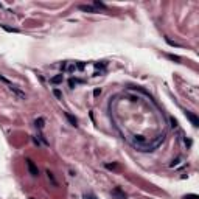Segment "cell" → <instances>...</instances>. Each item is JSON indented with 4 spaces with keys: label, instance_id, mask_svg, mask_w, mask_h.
I'll use <instances>...</instances> for the list:
<instances>
[{
    "label": "cell",
    "instance_id": "d6986e66",
    "mask_svg": "<svg viewBox=\"0 0 199 199\" xmlns=\"http://www.w3.org/2000/svg\"><path fill=\"white\" fill-rule=\"evenodd\" d=\"M106 168H109V170H117V165H115V163H112V165H111V163H107Z\"/></svg>",
    "mask_w": 199,
    "mask_h": 199
},
{
    "label": "cell",
    "instance_id": "8fae6325",
    "mask_svg": "<svg viewBox=\"0 0 199 199\" xmlns=\"http://www.w3.org/2000/svg\"><path fill=\"white\" fill-rule=\"evenodd\" d=\"M44 123H45V120H44V118H37V120L34 121V126H36V128H39V129H42V128H44Z\"/></svg>",
    "mask_w": 199,
    "mask_h": 199
},
{
    "label": "cell",
    "instance_id": "9c48e42d",
    "mask_svg": "<svg viewBox=\"0 0 199 199\" xmlns=\"http://www.w3.org/2000/svg\"><path fill=\"white\" fill-rule=\"evenodd\" d=\"M83 83H84L83 79H78V78H70V79H68L70 87H75V86H78V84H83Z\"/></svg>",
    "mask_w": 199,
    "mask_h": 199
},
{
    "label": "cell",
    "instance_id": "2e32d148",
    "mask_svg": "<svg viewBox=\"0 0 199 199\" xmlns=\"http://www.w3.org/2000/svg\"><path fill=\"white\" fill-rule=\"evenodd\" d=\"M84 67H86L84 62H76V70H84Z\"/></svg>",
    "mask_w": 199,
    "mask_h": 199
},
{
    "label": "cell",
    "instance_id": "5bb4252c",
    "mask_svg": "<svg viewBox=\"0 0 199 199\" xmlns=\"http://www.w3.org/2000/svg\"><path fill=\"white\" fill-rule=\"evenodd\" d=\"M93 6H95V8H97V9H107V8H106V5H104V3H101V2H93Z\"/></svg>",
    "mask_w": 199,
    "mask_h": 199
},
{
    "label": "cell",
    "instance_id": "e0dca14e",
    "mask_svg": "<svg viewBox=\"0 0 199 199\" xmlns=\"http://www.w3.org/2000/svg\"><path fill=\"white\" fill-rule=\"evenodd\" d=\"M170 121H171V128H177V121H176V118H170Z\"/></svg>",
    "mask_w": 199,
    "mask_h": 199
},
{
    "label": "cell",
    "instance_id": "ba28073f",
    "mask_svg": "<svg viewBox=\"0 0 199 199\" xmlns=\"http://www.w3.org/2000/svg\"><path fill=\"white\" fill-rule=\"evenodd\" d=\"M66 117H67V120L70 121V125H72V126H78V120H76L73 115H70L68 112H66Z\"/></svg>",
    "mask_w": 199,
    "mask_h": 199
},
{
    "label": "cell",
    "instance_id": "9a60e30c",
    "mask_svg": "<svg viewBox=\"0 0 199 199\" xmlns=\"http://www.w3.org/2000/svg\"><path fill=\"white\" fill-rule=\"evenodd\" d=\"M2 28L6 30V31H11V33H19V30H16V28H8L6 25H2Z\"/></svg>",
    "mask_w": 199,
    "mask_h": 199
},
{
    "label": "cell",
    "instance_id": "52a82bcc",
    "mask_svg": "<svg viewBox=\"0 0 199 199\" xmlns=\"http://www.w3.org/2000/svg\"><path fill=\"white\" fill-rule=\"evenodd\" d=\"M47 177H48V181L51 182L53 187H58V182H56V179H54V176H53V173L50 170H47Z\"/></svg>",
    "mask_w": 199,
    "mask_h": 199
},
{
    "label": "cell",
    "instance_id": "3957f363",
    "mask_svg": "<svg viewBox=\"0 0 199 199\" xmlns=\"http://www.w3.org/2000/svg\"><path fill=\"white\" fill-rule=\"evenodd\" d=\"M79 9H81V11H84V13H92V14L100 13V9H97L93 5H79Z\"/></svg>",
    "mask_w": 199,
    "mask_h": 199
},
{
    "label": "cell",
    "instance_id": "8992f818",
    "mask_svg": "<svg viewBox=\"0 0 199 199\" xmlns=\"http://www.w3.org/2000/svg\"><path fill=\"white\" fill-rule=\"evenodd\" d=\"M62 79H64V76H62V73H59V75H56V76L50 78V83H51V84H61V83H62Z\"/></svg>",
    "mask_w": 199,
    "mask_h": 199
},
{
    "label": "cell",
    "instance_id": "4fadbf2b",
    "mask_svg": "<svg viewBox=\"0 0 199 199\" xmlns=\"http://www.w3.org/2000/svg\"><path fill=\"white\" fill-rule=\"evenodd\" d=\"M53 95H54L58 100H62V92H61L59 89H53Z\"/></svg>",
    "mask_w": 199,
    "mask_h": 199
},
{
    "label": "cell",
    "instance_id": "ac0fdd59",
    "mask_svg": "<svg viewBox=\"0 0 199 199\" xmlns=\"http://www.w3.org/2000/svg\"><path fill=\"white\" fill-rule=\"evenodd\" d=\"M183 199H199V198H198V195H187Z\"/></svg>",
    "mask_w": 199,
    "mask_h": 199
},
{
    "label": "cell",
    "instance_id": "6da1fadb",
    "mask_svg": "<svg viewBox=\"0 0 199 199\" xmlns=\"http://www.w3.org/2000/svg\"><path fill=\"white\" fill-rule=\"evenodd\" d=\"M27 166H28V171H30L31 176H34V177L39 176V170H37V166L34 165V162L31 159H27Z\"/></svg>",
    "mask_w": 199,
    "mask_h": 199
},
{
    "label": "cell",
    "instance_id": "277c9868",
    "mask_svg": "<svg viewBox=\"0 0 199 199\" xmlns=\"http://www.w3.org/2000/svg\"><path fill=\"white\" fill-rule=\"evenodd\" d=\"M185 115H187V118L191 121L193 126H199V120H198V117L195 115V114H191L190 111H185Z\"/></svg>",
    "mask_w": 199,
    "mask_h": 199
},
{
    "label": "cell",
    "instance_id": "5b68a950",
    "mask_svg": "<svg viewBox=\"0 0 199 199\" xmlns=\"http://www.w3.org/2000/svg\"><path fill=\"white\" fill-rule=\"evenodd\" d=\"M112 196H114V198H117V199H126L125 191H121V188H118V187L112 190Z\"/></svg>",
    "mask_w": 199,
    "mask_h": 199
},
{
    "label": "cell",
    "instance_id": "7a4b0ae2",
    "mask_svg": "<svg viewBox=\"0 0 199 199\" xmlns=\"http://www.w3.org/2000/svg\"><path fill=\"white\" fill-rule=\"evenodd\" d=\"M8 87H9V90H11V92H13V93L16 95L17 98H20V100H25V98H27V95H25V93H23L22 90H19L16 86H13V84H8Z\"/></svg>",
    "mask_w": 199,
    "mask_h": 199
},
{
    "label": "cell",
    "instance_id": "30bf717a",
    "mask_svg": "<svg viewBox=\"0 0 199 199\" xmlns=\"http://www.w3.org/2000/svg\"><path fill=\"white\" fill-rule=\"evenodd\" d=\"M83 199H98V198H97L95 193H92V191H86V193H83Z\"/></svg>",
    "mask_w": 199,
    "mask_h": 199
},
{
    "label": "cell",
    "instance_id": "ffe728a7",
    "mask_svg": "<svg viewBox=\"0 0 199 199\" xmlns=\"http://www.w3.org/2000/svg\"><path fill=\"white\" fill-rule=\"evenodd\" d=\"M33 142H34V145H37V146H41V142L36 138V137H33Z\"/></svg>",
    "mask_w": 199,
    "mask_h": 199
},
{
    "label": "cell",
    "instance_id": "44dd1931",
    "mask_svg": "<svg viewBox=\"0 0 199 199\" xmlns=\"http://www.w3.org/2000/svg\"><path fill=\"white\" fill-rule=\"evenodd\" d=\"M100 93H101V90H100V89H95V90H93V95H95V97H98Z\"/></svg>",
    "mask_w": 199,
    "mask_h": 199
},
{
    "label": "cell",
    "instance_id": "7c38bea8",
    "mask_svg": "<svg viewBox=\"0 0 199 199\" xmlns=\"http://www.w3.org/2000/svg\"><path fill=\"white\" fill-rule=\"evenodd\" d=\"M179 165H182V157H177L176 160H173V163H171V168H176V166H179Z\"/></svg>",
    "mask_w": 199,
    "mask_h": 199
}]
</instances>
